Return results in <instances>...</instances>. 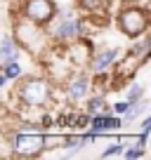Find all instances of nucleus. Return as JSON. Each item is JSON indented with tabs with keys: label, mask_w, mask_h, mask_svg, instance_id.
I'll list each match as a JSON object with an SVG mask.
<instances>
[{
	"label": "nucleus",
	"mask_w": 151,
	"mask_h": 160,
	"mask_svg": "<svg viewBox=\"0 0 151 160\" xmlns=\"http://www.w3.org/2000/svg\"><path fill=\"white\" fill-rule=\"evenodd\" d=\"M142 132H144V134H151V115H146V118L142 120Z\"/></svg>",
	"instance_id": "nucleus-19"
},
{
	"label": "nucleus",
	"mask_w": 151,
	"mask_h": 160,
	"mask_svg": "<svg viewBox=\"0 0 151 160\" xmlns=\"http://www.w3.org/2000/svg\"><path fill=\"white\" fill-rule=\"evenodd\" d=\"M146 111V104H144V99H139V101H135V104L128 108V113H125V120L128 122H132V120H137L142 113Z\"/></svg>",
	"instance_id": "nucleus-14"
},
{
	"label": "nucleus",
	"mask_w": 151,
	"mask_h": 160,
	"mask_svg": "<svg viewBox=\"0 0 151 160\" xmlns=\"http://www.w3.org/2000/svg\"><path fill=\"white\" fill-rule=\"evenodd\" d=\"M132 106V101L130 99H123V101H116L113 104V113H118V115H125L128 113V108Z\"/></svg>",
	"instance_id": "nucleus-18"
},
{
	"label": "nucleus",
	"mask_w": 151,
	"mask_h": 160,
	"mask_svg": "<svg viewBox=\"0 0 151 160\" xmlns=\"http://www.w3.org/2000/svg\"><path fill=\"white\" fill-rule=\"evenodd\" d=\"M123 127L121 115H111V113H97L90 118V130L97 132V134H106V132H116Z\"/></svg>",
	"instance_id": "nucleus-8"
},
{
	"label": "nucleus",
	"mask_w": 151,
	"mask_h": 160,
	"mask_svg": "<svg viewBox=\"0 0 151 160\" xmlns=\"http://www.w3.org/2000/svg\"><path fill=\"white\" fill-rule=\"evenodd\" d=\"M121 61V50L116 47H102V50H95L92 52V59H90V73L92 75H99V73H106L111 66H116Z\"/></svg>",
	"instance_id": "nucleus-6"
},
{
	"label": "nucleus",
	"mask_w": 151,
	"mask_h": 160,
	"mask_svg": "<svg viewBox=\"0 0 151 160\" xmlns=\"http://www.w3.org/2000/svg\"><path fill=\"white\" fill-rule=\"evenodd\" d=\"M123 155H125L128 160H137V158H142V155H144V148H142V146H128L125 151H123Z\"/></svg>",
	"instance_id": "nucleus-17"
},
{
	"label": "nucleus",
	"mask_w": 151,
	"mask_h": 160,
	"mask_svg": "<svg viewBox=\"0 0 151 160\" xmlns=\"http://www.w3.org/2000/svg\"><path fill=\"white\" fill-rule=\"evenodd\" d=\"M90 75L83 73V71H78V73H73L69 78V82H66V97H69L71 104H78V101L87 99L90 97Z\"/></svg>",
	"instance_id": "nucleus-7"
},
{
	"label": "nucleus",
	"mask_w": 151,
	"mask_h": 160,
	"mask_svg": "<svg viewBox=\"0 0 151 160\" xmlns=\"http://www.w3.org/2000/svg\"><path fill=\"white\" fill-rule=\"evenodd\" d=\"M78 7L87 14H104L109 10V0H78Z\"/></svg>",
	"instance_id": "nucleus-12"
},
{
	"label": "nucleus",
	"mask_w": 151,
	"mask_h": 160,
	"mask_svg": "<svg viewBox=\"0 0 151 160\" xmlns=\"http://www.w3.org/2000/svg\"><path fill=\"white\" fill-rule=\"evenodd\" d=\"M24 47L19 45V40L14 38V35H3V40H0V61L3 64H10V61H19V54Z\"/></svg>",
	"instance_id": "nucleus-9"
},
{
	"label": "nucleus",
	"mask_w": 151,
	"mask_h": 160,
	"mask_svg": "<svg viewBox=\"0 0 151 160\" xmlns=\"http://www.w3.org/2000/svg\"><path fill=\"white\" fill-rule=\"evenodd\" d=\"M81 38H83V19H78L71 10H59L57 21H52L50 40H55V42H78Z\"/></svg>",
	"instance_id": "nucleus-4"
},
{
	"label": "nucleus",
	"mask_w": 151,
	"mask_h": 160,
	"mask_svg": "<svg viewBox=\"0 0 151 160\" xmlns=\"http://www.w3.org/2000/svg\"><path fill=\"white\" fill-rule=\"evenodd\" d=\"M123 151H125L123 141L116 139L113 144H109V148H106V151H102V158H111V155H118V153H123Z\"/></svg>",
	"instance_id": "nucleus-16"
},
{
	"label": "nucleus",
	"mask_w": 151,
	"mask_h": 160,
	"mask_svg": "<svg viewBox=\"0 0 151 160\" xmlns=\"http://www.w3.org/2000/svg\"><path fill=\"white\" fill-rule=\"evenodd\" d=\"M3 75L7 80H19L24 75V68H21L19 61H10V64H3Z\"/></svg>",
	"instance_id": "nucleus-13"
},
{
	"label": "nucleus",
	"mask_w": 151,
	"mask_h": 160,
	"mask_svg": "<svg viewBox=\"0 0 151 160\" xmlns=\"http://www.w3.org/2000/svg\"><path fill=\"white\" fill-rule=\"evenodd\" d=\"M142 97H144V85H139V82H132V85L128 87V99L135 104V101H139Z\"/></svg>",
	"instance_id": "nucleus-15"
},
{
	"label": "nucleus",
	"mask_w": 151,
	"mask_h": 160,
	"mask_svg": "<svg viewBox=\"0 0 151 160\" xmlns=\"http://www.w3.org/2000/svg\"><path fill=\"white\" fill-rule=\"evenodd\" d=\"M7 146L12 148L14 158H38L47 148V137L40 132L14 130L7 132Z\"/></svg>",
	"instance_id": "nucleus-3"
},
{
	"label": "nucleus",
	"mask_w": 151,
	"mask_h": 160,
	"mask_svg": "<svg viewBox=\"0 0 151 160\" xmlns=\"http://www.w3.org/2000/svg\"><path fill=\"white\" fill-rule=\"evenodd\" d=\"M19 17L38 26H50L59 17V5L55 0H24L19 5Z\"/></svg>",
	"instance_id": "nucleus-5"
},
{
	"label": "nucleus",
	"mask_w": 151,
	"mask_h": 160,
	"mask_svg": "<svg viewBox=\"0 0 151 160\" xmlns=\"http://www.w3.org/2000/svg\"><path fill=\"white\" fill-rule=\"evenodd\" d=\"M61 146L66 148V155H69V158H73V155L78 153L83 146H87L85 134H71V137H66V139H61Z\"/></svg>",
	"instance_id": "nucleus-11"
},
{
	"label": "nucleus",
	"mask_w": 151,
	"mask_h": 160,
	"mask_svg": "<svg viewBox=\"0 0 151 160\" xmlns=\"http://www.w3.org/2000/svg\"><path fill=\"white\" fill-rule=\"evenodd\" d=\"M12 94H14V99L19 104L29 106V108H45L55 99L52 82L47 78H43V75H21L17 80Z\"/></svg>",
	"instance_id": "nucleus-1"
},
{
	"label": "nucleus",
	"mask_w": 151,
	"mask_h": 160,
	"mask_svg": "<svg viewBox=\"0 0 151 160\" xmlns=\"http://www.w3.org/2000/svg\"><path fill=\"white\" fill-rule=\"evenodd\" d=\"M116 26L123 35H128L132 40L144 38L151 28V12L139 5H125L116 14Z\"/></svg>",
	"instance_id": "nucleus-2"
},
{
	"label": "nucleus",
	"mask_w": 151,
	"mask_h": 160,
	"mask_svg": "<svg viewBox=\"0 0 151 160\" xmlns=\"http://www.w3.org/2000/svg\"><path fill=\"white\" fill-rule=\"evenodd\" d=\"M111 108H113V106L106 104L104 94L90 97V99H87V104H85V113L90 115V118H92V115H97V113H111Z\"/></svg>",
	"instance_id": "nucleus-10"
}]
</instances>
